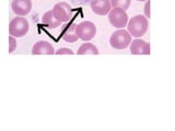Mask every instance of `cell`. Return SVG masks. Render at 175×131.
<instances>
[{
	"label": "cell",
	"instance_id": "cell-5",
	"mask_svg": "<svg viewBox=\"0 0 175 131\" xmlns=\"http://www.w3.org/2000/svg\"><path fill=\"white\" fill-rule=\"evenodd\" d=\"M128 14L125 10L119 9V8H113L108 12V21L111 25L116 29H124L128 23Z\"/></svg>",
	"mask_w": 175,
	"mask_h": 131
},
{
	"label": "cell",
	"instance_id": "cell-10",
	"mask_svg": "<svg viewBox=\"0 0 175 131\" xmlns=\"http://www.w3.org/2000/svg\"><path fill=\"white\" fill-rule=\"evenodd\" d=\"M33 55H53L55 54V49L53 45L47 40H38L35 43L32 48Z\"/></svg>",
	"mask_w": 175,
	"mask_h": 131
},
{
	"label": "cell",
	"instance_id": "cell-1",
	"mask_svg": "<svg viewBox=\"0 0 175 131\" xmlns=\"http://www.w3.org/2000/svg\"><path fill=\"white\" fill-rule=\"evenodd\" d=\"M126 26H127V31L130 35L136 38H140L148 31V20L146 16L138 14L128 20Z\"/></svg>",
	"mask_w": 175,
	"mask_h": 131
},
{
	"label": "cell",
	"instance_id": "cell-11",
	"mask_svg": "<svg viewBox=\"0 0 175 131\" xmlns=\"http://www.w3.org/2000/svg\"><path fill=\"white\" fill-rule=\"evenodd\" d=\"M76 26L77 25L74 23H67L65 24L63 30V40L67 43H76L79 40L78 36L76 34Z\"/></svg>",
	"mask_w": 175,
	"mask_h": 131
},
{
	"label": "cell",
	"instance_id": "cell-14",
	"mask_svg": "<svg viewBox=\"0 0 175 131\" xmlns=\"http://www.w3.org/2000/svg\"><path fill=\"white\" fill-rule=\"evenodd\" d=\"M110 1L112 8H119V9H123L125 11L129 9L130 2H131V0H110Z\"/></svg>",
	"mask_w": 175,
	"mask_h": 131
},
{
	"label": "cell",
	"instance_id": "cell-13",
	"mask_svg": "<svg viewBox=\"0 0 175 131\" xmlns=\"http://www.w3.org/2000/svg\"><path fill=\"white\" fill-rule=\"evenodd\" d=\"M77 54L78 55H99V49L95 45L88 42L79 47Z\"/></svg>",
	"mask_w": 175,
	"mask_h": 131
},
{
	"label": "cell",
	"instance_id": "cell-18",
	"mask_svg": "<svg viewBox=\"0 0 175 131\" xmlns=\"http://www.w3.org/2000/svg\"><path fill=\"white\" fill-rule=\"evenodd\" d=\"M137 1H147V0H137Z\"/></svg>",
	"mask_w": 175,
	"mask_h": 131
},
{
	"label": "cell",
	"instance_id": "cell-2",
	"mask_svg": "<svg viewBox=\"0 0 175 131\" xmlns=\"http://www.w3.org/2000/svg\"><path fill=\"white\" fill-rule=\"evenodd\" d=\"M131 43V35L127 30L119 29L112 34L110 38V45L114 49H126Z\"/></svg>",
	"mask_w": 175,
	"mask_h": 131
},
{
	"label": "cell",
	"instance_id": "cell-16",
	"mask_svg": "<svg viewBox=\"0 0 175 131\" xmlns=\"http://www.w3.org/2000/svg\"><path fill=\"white\" fill-rule=\"evenodd\" d=\"M55 54H56V55H73L74 53L72 51V49L64 47V48H59Z\"/></svg>",
	"mask_w": 175,
	"mask_h": 131
},
{
	"label": "cell",
	"instance_id": "cell-17",
	"mask_svg": "<svg viewBox=\"0 0 175 131\" xmlns=\"http://www.w3.org/2000/svg\"><path fill=\"white\" fill-rule=\"evenodd\" d=\"M144 16H146V18L150 19V0H147L146 3H144Z\"/></svg>",
	"mask_w": 175,
	"mask_h": 131
},
{
	"label": "cell",
	"instance_id": "cell-15",
	"mask_svg": "<svg viewBox=\"0 0 175 131\" xmlns=\"http://www.w3.org/2000/svg\"><path fill=\"white\" fill-rule=\"evenodd\" d=\"M16 49H17V40H16V37L10 35L9 36V48H8L9 54L13 53Z\"/></svg>",
	"mask_w": 175,
	"mask_h": 131
},
{
	"label": "cell",
	"instance_id": "cell-4",
	"mask_svg": "<svg viewBox=\"0 0 175 131\" xmlns=\"http://www.w3.org/2000/svg\"><path fill=\"white\" fill-rule=\"evenodd\" d=\"M76 34L78 38L82 40L83 42H89L97 35V26L93 22L83 21L76 26Z\"/></svg>",
	"mask_w": 175,
	"mask_h": 131
},
{
	"label": "cell",
	"instance_id": "cell-12",
	"mask_svg": "<svg viewBox=\"0 0 175 131\" xmlns=\"http://www.w3.org/2000/svg\"><path fill=\"white\" fill-rule=\"evenodd\" d=\"M42 21H43V24H45L48 29H56V27L60 26L61 23H63L54 16L53 10H50V11L45 12L42 18Z\"/></svg>",
	"mask_w": 175,
	"mask_h": 131
},
{
	"label": "cell",
	"instance_id": "cell-9",
	"mask_svg": "<svg viewBox=\"0 0 175 131\" xmlns=\"http://www.w3.org/2000/svg\"><path fill=\"white\" fill-rule=\"evenodd\" d=\"M130 53L133 55H150V44L141 38H136L130 43Z\"/></svg>",
	"mask_w": 175,
	"mask_h": 131
},
{
	"label": "cell",
	"instance_id": "cell-8",
	"mask_svg": "<svg viewBox=\"0 0 175 131\" xmlns=\"http://www.w3.org/2000/svg\"><path fill=\"white\" fill-rule=\"evenodd\" d=\"M91 10L97 16H106L112 10L110 0H91Z\"/></svg>",
	"mask_w": 175,
	"mask_h": 131
},
{
	"label": "cell",
	"instance_id": "cell-7",
	"mask_svg": "<svg viewBox=\"0 0 175 131\" xmlns=\"http://www.w3.org/2000/svg\"><path fill=\"white\" fill-rule=\"evenodd\" d=\"M12 11L18 16H25L32 10L31 0H12L11 3Z\"/></svg>",
	"mask_w": 175,
	"mask_h": 131
},
{
	"label": "cell",
	"instance_id": "cell-6",
	"mask_svg": "<svg viewBox=\"0 0 175 131\" xmlns=\"http://www.w3.org/2000/svg\"><path fill=\"white\" fill-rule=\"evenodd\" d=\"M54 16L61 22H69L71 19V7L67 2H58L53 8Z\"/></svg>",
	"mask_w": 175,
	"mask_h": 131
},
{
	"label": "cell",
	"instance_id": "cell-3",
	"mask_svg": "<svg viewBox=\"0 0 175 131\" xmlns=\"http://www.w3.org/2000/svg\"><path fill=\"white\" fill-rule=\"evenodd\" d=\"M30 30L29 21L23 16H18L13 18L9 24V34L16 38L23 37L26 35Z\"/></svg>",
	"mask_w": 175,
	"mask_h": 131
}]
</instances>
